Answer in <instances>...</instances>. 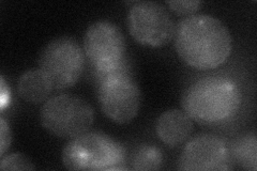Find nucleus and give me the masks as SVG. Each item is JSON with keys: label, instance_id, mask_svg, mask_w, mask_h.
<instances>
[{"label": "nucleus", "instance_id": "39448f33", "mask_svg": "<svg viewBox=\"0 0 257 171\" xmlns=\"http://www.w3.org/2000/svg\"><path fill=\"white\" fill-rule=\"evenodd\" d=\"M39 67L54 89L74 86L85 68V55L76 41L68 37L55 39L40 55Z\"/></svg>", "mask_w": 257, "mask_h": 171}, {"label": "nucleus", "instance_id": "dca6fc26", "mask_svg": "<svg viewBox=\"0 0 257 171\" xmlns=\"http://www.w3.org/2000/svg\"><path fill=\"white\" fill-rule=\"evenodd\" d=\"M12 141V133L10 125L2 118L0 119V155L4 156L7 150L10 148Z\"/></svg>", "mask_w": 257, "mask_h": 171}, {"label": "nucleus", "instance_id": "ddd939ff", "mask_svg": "<svg viewBox=\"0 0 257 171\" xmlns=\"http://www.w3.org/2000/svg\"><path fill=\"white\" fill-rule=\"evenodd\" d=\"M134 170H159L163 164V155L157 146L144 145L133 158Z\"/></svg>", "mask_w": 257, "mask_h": 171}, {"label": "nucleus", "instance_id": "7ed1b4c3", "mask_svg": "<svg viewBox=\"0 0 257 171\" xmlns=\"http://www.w3.org/2000/svg\"><path fill=\"white\" fill-rule=\"evenodd\" d=\"M62 164L69 170H125V151L111 137L98 132L73 138L62 151Z\"/></svg>", "mask_w": 257, "mask_h": 171}, {"label": "nucleus", "instance_id": "f8f14e48", "mask_svg": "<svg viewBox=\"0 0 257 171\" xmlns=\"http://www.w3.org/2000/svg\"><path fill=\"white\" fill-rule=\"evenodd\" d=\"M232 157L238 164L247 170L257 169V141L255 134L242 136L235 142Z\"/></svg>", "mask_w": 257, "mask_h": 171}, {"label": "nucleus", "instance_id": "f03ea898", "mask_svg": "<svg viewBox=\"0 0 257 171\" xmlns=\"http://www.w3.org/2000/svg\"><path fill=\"white\" fill-rule=\"evenodd\" d=\"M241 91L227 77H206L184 90L181 104L184 112L199 124L213 125L234 117L241 106Z\"/></svg>", "mask_w": 257, "mask_h": 171}, {"label": "nucleus", "instance_id": "20e7f679", "mask_svg": "<svg viewBox=\"0 0 257 171\" xmlns=\"http://www.w3.org/2000/svg\"><path fill=\"white\" fill-rule=\"evenodd\" d=\"M46 131L62 139H73L87 133L94 122V111L85 100L60 94L47 100L40 111Z\"/></svg>", "mask_w": 257, "mask_h": 171}, {"label": "nucleus", "instance_id": "4468645a", "mask_svg": "<svg viewBox=\"0 0 257 171\" xmlns=\"http://www.w3.org/2000/svg\"><path fill=\"white\" fill-rule=\"evenodd\" d=\"M2 170H35L32 161L23 153H13L4 156L0 160Z\"/></svg>", "mask_w": 257, "mask_h": 171}, {"label": "nucleus", "instance_id": "f257e3e1", "mask_svg": "<svg viewBox=\"0 0 257 171\" xmlns=\"http://www.w3.org/2000/svg\"><path fill=\"white\" fill-rule=\"evenodd\" d=\"M175 47L180 58L197 70H211L228 59L232 50L227 27L212 15L194 14L175 29Z\"/></svg>", "mask_w": 257, "mask_h": 171}, {"label": "nucleus", "instance_id": "6e6552de", "mask_svg": "<svg viewBox=\"0 0 257 171\" xmlns=\"http://www.w3.org/2000/svg\"><path fill=\"white\" fill-rule=\"evenodd\" d=\"M127 28L132 38L140 44L162 47L174 38L176 26L162 5L140 2L134 4L128 12Z\"/></svg>", "mask_w": 257, "mask_h": 171}, {"label": "nucleus", "instance_id": "2eb2a0df", "mask_svg": "<svg viewBox=\"0 0 257 171\" xmlns=\"http://www.w3.org/2000/svg\"><path fill=\"white\" fill-rule=\"evenodd\" d=\"M166 5L170 7V9L178 15L191 16L194 15L200 10L203 6L202 2H166Z\"/></svg>", "mask_w": 257, "mask_h": 171}, {"label": "nucleus", "instance_id": "9d476101", "mask_svg": "<svg viewBox=\"0 0 257 171\" xmlns=\"http://www.w3.org/2000/svg\"><path fill=\"white\" fill-rule=\"evenodd\" d=\"M193 127V121L186 112L179 109H171L159 117L156 123V132L161 141L175 148L189 139Z\"/></svg>", "mask_w": 257, "mask_h": 171}, {"label": "nucleus", "instance_id": "1a4fd4ad", "mask_svg": "<svg viewBox=\"0 0 257 171\" xmlns=\"http://www.w3.org/2000/svg\"><path fill=\"white\" fill-rule=\"evenodd\" d=\"M234 157L220 137L203 134L191 139L181 153L178 169L189 171H227L234 168Z\"/></svg>", "mask_w": 257, "mask_h": 171}, {"label": "nucleus", "instance_id": "9b49d317", "mask_svg": "<svg viewBox=\"0 0 257 171\" xmlns=\"http://www.w3.org/2000/svg\"><path fill=\"white\" fill-rule=\"evenodd\" d=\"M53 89L51 81L40 69L25 72L18 83L19 95L31 104L46 102Z\"/></svg>", "mask_w": 257, "mask_h": 171}, {"label": "nucleus", "instance_id": "f3484780", "mask_svg": "<svg viewBox=\"0 0 257 171\" xmlns=\"http://www.w3.org/2000/svg\"><path fill=\"white\" fill-rule=\"evenodd\" d=\"M10 100V91L7 87L4 77H2V108H5Z\"/></svg>", "mask_w": 257, "mask_h": 171}, {"label": "nucleus", "instance_id": "0eeeda50", "mask_svg": "<svg viewBox=\"0 0 257 171\" xmlns=\"http://www.w3.org/2000/svg\"><path fill=\"white\" fill-rule=\"evenodd\" d=\"M125 39L115 24L93 23L84 37V52L88 60L102 74L117 71L125 56Z\"/></svg>", "mask_w": 257, "mask_h": 171}, {"label": "nucleus", "instance_id": "423d86ee", "mask_svg": "<svg viewBox=\"0 0 257 171\" xmlns=\"http://www.w3.org/2000/svg\"><path fill=\"white\" fill-rule=\"evenodd\" d=\"M117 71L103 74L98 97L101 109L108 119L126 124L139 115L142 93L133 78Z\"/></svg>", "mask_w": 257, "mask_h": 171}]
</instances>
